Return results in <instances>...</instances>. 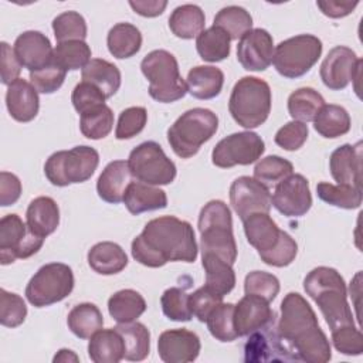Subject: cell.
<instances>
[{
    "mask_svg": "<svg viewBox=\"0 0 363 363\" xmlns=\"http://www.w3.org/2000/svg\"><path fill=\"white\" fill-rule=\"evenodd\" d=\"M132 257L142 265L159 268L169 261L194 262L197 242L191 224L174 216H162L146 223L132 241Z\"/></svg>",
    "mask_w": 363,
    "mask_h": 363,
    "instance_id": "obj_1",
    "label": "cell"
},
{
    "mask_svg": "<svg viewBox=\"0 0 363 363\" xmlns=\"http://www.w3.org/2000/svg\"><path fill=\"white\" fill-rule=\"evenodd\" d=\"M277 332L295 362L326 363L332 357L329 339L315 311L298 292H289L282 299Z\"/></svg>",
    "mask_w": 363,
    "mask_h": 363,
    "instance_id": "obj_2",
    "label": "cell"
},
{
    "mask_svg": "<svg viewBox=\"0 0 363 363\" xmlns=\"http://www.w3.org/2000/svg\"><path fill=\"white\" fill-rule=\"evenodd\" d=\"M303 289L319 306L330 330L354 325L345 279L335 268H313L303 279Z\"/></svg>",
    "mask_w": 363,
    "mask_h": 363,
    "instance_id": "obj_3",
    "label": "cell"
},
{
    "mask_svg": "<svg viewBox=\"0 0 363 363\" xmlns=\"http://www.w3.org/2000/svg\"><path fill=\"white\" fill-rule=\"evenodd\" d=\"M244 233L267 265L282 268L292 264L298 254V244L285 231L279 230L269 213H254L242 220Z\"/></svg>",
    "mask_w": 363,
    "mask_h": 363,
    "instance_id": "obj_4",
    "label": "cell"
},
{
    "mask_svg": "<svg viewBox=\"0 0 363 363\" xmlns=\"http://www.w3.org/2000/svg\"><path fill=\"white\" fill-rule=\"evenodd\" d=\"M199 231L201 254L211 252L234 264L237 259V244L233 234V217L228 206L221 200H211L199 214Z\"/></svg>",
    "mask_w": 363,
    "mask_h": 363,
    "instance_id": "obj_5",
    "label": "cell"
},
{
    "mask_svg": "<svg viewBox=\"0 0 363 363\" xmlns=\"http://www.w3.org/2000/svg\"><path fill=\"white\" fill-rule=\"evenodd\" d=\"M271 88L257 77H242L231 91L228 111L233 119L245 129L261 126L271 112Z\"/></svg>",
    "mask_w": 363,
    "mask_h": 363,
    "instance_id": "obj_6",
    "label": "cell"
},
{
    "mask_svg": "<svg viewBox=\"0 0 363 363\" xmlns=\"http://www.w3.org/2000/svg\"><path fill=\"white\" fill-rule=\"evenodd\" d=\"M217 129L218 118L213 111L193 108L182 113L167 129V140L179 157L189 159L214 136Z\"/></svg>",
    "mask_w": 363,
    "mask_h": 363,
    "instance_id": "obj_7",
    "label": "cell"
},
{
    "mask_svg": "<svg viewBox=\"0 0 363 363\" xmlns=\"http://www.w3.org/2000/svg\"><path fill=\"white\" fill-rule=\"evenodd\" d=\"M142 74L149 81V95L162 104L182 99L187 94L174 55L166 50L150 51L140 62Z\"/></svg>",
    "mask_w": 363,
    "mask_h": 363,
    "instance_id": "obj_8",
    "label": "cell"
},
{
    "mask_svg": "<svg viewBox=\"0 0 363 363\" xmlns=\"http://www.w3.org/2000/svg\"><path fill=\"white\" fill-rule=\"evenodd\" d=\"M98 164V152L91 146L81 145L69 150H58L52 153L44 164V173L51 184L65 187L91 179Z\"/></svg>",
    "mask_w": 363,
    "mask_h": 363,
    "instance_id": "obj_9",
    "label": "cell"
},
{
    "mask_svg": "<svg viewBox=\"0 0 363 363\" xmlns=\"http://www.w3.org/2000/svg\"><path fill=\"white\" fill-rule=\"evenodd\" d=\"M320 54L322 41L316 35L299 34L277 45L272 64L279 75L295 79L309 72L318 62Z\"/></svg>",
    "mask_w": 363,
    "mask_h": 363,
    "instance_id": "obj_10",
    "label": "cell"
},
{
    "mask_svg": "<svg viewBox=\"0 0 363 363\" xmlns=\"http://www.w3.org/2000/svg\"><path fill=\"white\" fill-rule=\"evenodd\" d=\"M74 289L71 267L62 262L43 265L28 281L26 298L35 308L50 306L65 299Z\"/></svg>",
    "mask_w": 363,
    "mask_h": 363,
    "instance_id": "obj_11",
    "label": "cell"
},
{
    "mask_svg": "<svg viewBox=\"0 0 363 363\" xmlns=\"http://www.w3.org/2000/svg\"><path fill=\"white\" fill-rule=\"evenodd\" d=\"M132 177L150 186L170 184L176 177V164L166 156L162 146L153 140L138 145L128 159Z\"/></svg>",
    "mask_w": 363,
    "mask_h": 363,
    "instance_id": "obj_12",
    "label": "cell"
},
{
    "mask_svg": "<svg viewBox=\"0 0 363 363\" xmlns=\"http://www.w3.org/2000/svg\"><path fill=\"white\" fill-rule=\"evenodd\" d=\"M43 237L34 234L27 223L17 214H7L0 220V262L7 265L16 259H24L35 252L44 244Z\"/></svg>",
    "mask_w": 363,
    "mask_h": 363,
    "instance_id": "obj_13",
    "label": "cell"
},
{
    "mask_svg": "<svg viewBox=\"0 0 363 363\" xmlns=\"http://www.w3.org/2000/svg\"><path fill=\"white\" fill-rule=\"evenodd\" d=\"M265 150V143L255 132L244 130L225 136L211 152L214 166L228 169L233 166H247L257 162Z\"/></svg>",
    "mask_w": 363,
    "mask_h": 363,
    "instance_id": "obj_14",
    "label": "cell"
},
{
    "mask_svg": "<svg viewBox=\"0 0 363 363\" xmlns=\"http://www.w3.org/2000/svg\"><path fill=\"white\" fill-rule=\"evenodd\" d=\"M363 61L345 45L333 47L320 64V79L332 91L345 89L350 81L359 79Z\"/></svg>",
    "mask_w": 363,
    "mask_h": 363,
    "instance_id": "obj_15",
    "label": "cell"
},
{
    "mask_svg": "<svg viewBox=\"0 0 363 363\" xmlns=\"http://www.w3.org/2000/svg\"><path fill=\"white\" fill-rule=\"evenodd\" d=\"M271 203L285 217H302L312 207L308 179L292 173L275 186Z\"/></svg>",
    "mask_w": 363,
    "mask_h": 363,
    "instance_id": "obj_16",
    "label": "cell"
},
{
    "mask_svg": "<svg viewBox=\"0 0 363 363\" xmlns=\"http://www.w3.org/2000/svg\"><path fill=\"white\" fill-rule=\"evenodd\" d=\"M230 203L241 220L254 213H269L272 206L269 189L250 176H240L233 182Z\"/></svg>",
    "mask_w": 363,
    "mask_h": 363,
    "instance_id": "obj_17",
    "label": "cell"
},
{
    "mask_svg": "<svg viewBox=\"0 0 363 363\" xmlns=\"http://www.w3.org/2000/svg\"><path fill=\"white\" fill-rule=\"evenodd\" d=\"M272 35L264 28H251L238 41L237 60L247 71H265L274 58Z\"/></svg>",
    "mask_w": 363,
    "mask_h": 363,
    "instance_id": "obj_18",
    "label": "cell"
},
{
    "mask_svg": "<svg viewBox=\"0 0 363 363\" xmlns=\"http://www.w3.org/2000/svg\"><path fill=\"white\" fill-rule=\"evenodd\" d=\"M233 322L238 337L248 336L255 330L274 325L275 312L271 309L268 301L257 295L245 294V296L234 305Z\"/></svg>",
    "mask_w": 363,
    "mask_h": 363,
    "instance_id": "obj_19",
    "label": "cell"
},
{
    "mask_svg": "<svg viewBox=\"0 0 363 363\" xmlns=\"http://www.w3.org/2000/svg\"><path fill=\"white\" fill-rule=\"evenodd\" d=\"M248 336L250 337L244 346V360L247 363L295 360L284 345L274 325L255 330Z\"/></svg>",
    "mask_w": 363,
    "mask_h": 363,
    "instance_id": "obj_20",
    "label": "cell"
},
{
    "mask_svg": "<svg viewBox=\"0 0 363 363\" xmlns=\"http://www.w3.org/2000/svg\"><path fill=\"white\" fill-rule=\"evenodd\" d=\"M201 349L200 337L189 329H169L160 333L157 352L166 363H189L197 359Z\"/></svg>",
    "mask_w": 363,
    "mask_h": 363,
    "instance_id": "obj_21",
    "label": "cell"
},
{
    "mask_svg": "<svg viewBox=\"0 0 363 363\" xmlns=\"http://www.w3.org/2000/svg\"><path fill=\"white\" fill-rule=\"evenodd\" d=\"M13 51L21 67L33 72L51 64L54 50L45 34L41 31L28 30L16 38Z\"/></svg>",
    "mask_w": 363,
    "mask_h": 363,
    "instance_id": "obj_22",
    "label": "cell"
},
{
    "mask_svg": "<svg viewBox=\"0 0 363 363\" xmlns=\"http://www.w3.org/2000/svg\"><path fill=\"white\" fill-rule=\"evenodd\" d=\"M329 169L337 184L362 189V142L345 143L335 149L329 159Z\"/></svg>",
    "mask_w": 363,
    "mask_h": 363,
    "instance_id": "obj_23",
    "label": "cell"
},
{
    "mask_svg": "<svg viewBox=\"0 0 363 363\" xmlns=\"http://www.w3.org/2000/svg\"><path fill=\"white\" fill-rule=\"evenodd\" d=\"M6 105L14 121L30 122L37 116L40 109L38 92L31 82L18 78L7 86Z\"/></svg>",
    "mask_w": 363,
    "mask_h": 363,
    "instance_id": "obj_24",
    "label": "cell"
},
{
    "mask_svg": "<svg viewBox=\"0 0 363 363\" xmlns=\"http://www.w3.org/2000/svg\"><path fill=\"white\" fill-rule=\"evenodd\" d=\"M130 170L128 160H113L105 166L96 182L98 196L111 204L123 201L125 191L130 184Z\"/></svg>",
    "mask_w": 363,
    "mask_h": 363,
    "instance_id": "obj_25",
    "label": "cell"
},
{
    "mask_svg": "<svg viewBox=\"0 0 363 363\" xmlns=\"http://www.w3.org/2000/svg\"><path fill=\"white\" fill-rule=\"evenodd\" d=\"M26 223L38 237L45 238L52 234L60 224V208L54 199L47 196L35 197L26 211Z\"/></svg>",
    "mask_w": 363,
    "mask_h": 363,
    "instance_id": "obj_26",
    "label": "cell"
},
{
    "mask_svg": "<svg viewBox=\"0 0 363 363\" xmlns=\"http://www.w3.org/2000/svg\"><path fill=\"white\" fill-rule=\"evenodd\" d=\"M88 356L94 363H118L125 359V343L116 328L99 329L89 337Z\"/></svg>",
    "mask_w": 363,
    "mask_h": 363,
    "instance_id": "obj_27",
    "label": "cell"
},
{
    "mask_svg": "<svg viewBox=\"0 0 363 363\" xmlns=\"http://www.w3.org/2000/svg\"><path fill=\"white\" fill-rule=\"evenodd\" d=\"M123 203L130 214L139 216L146 211L164 208L167 206V196L159 187L140 182H130L125 191Z\"/></svg>",
    "mask_w": 363,
    "mask_h": 363,
    "instance_id": "obj_28",
    "label": "cell"
},
{
    "mask_svg": "<svg viewBox=\"0 0 363 363\" xmlns=\"http://www.w3.org/2000/svg\"><path fill=\"white\" fill-rule=\"evenodd\" d=\"M187 92L197 99H213L220 95L224 85V74L213 65H197L186 78Z\"/></svg>",
    "mask_w": 363,
    "mask_h": 363,
    "instance_id": "obj_29",
    "label": "cell"
},
{
    "mask_svg": "<svg viewBox=\"0 0 363 363\" xmlns=\"http://www.w3.org/2000/svg\"><path fill=\"white\" fill-rule=\"evenodd\" d=\"M88 264L96 274L113 275L125 269L128 265V255L119 244L102 241L88 251Z\"/></svg>",
    "mask_w": 363,
    "mask_h": 363,
    "instance_id": "obj_30",
    "label": "cell"
},
{
    "mask_svg": "<svg viewBox=\"0 0 363 363\" xmlns=\"http://www.w3.org/2000/svg\"><path fill=\"white\" fill-rule=\"evenodd\" d=\"M201 264L206 272V286L224 298L235 286V272L233 265L216 254H201Z\"/></svg>",
    "mask_w": 363,
    "mask_h": 363,
    "instance_id": "obj_31",
    "label": "cell"
},
{
    "mask_svg": "<svg viewBox=\"0 0 363 363\" xmlns=\"http://www.w3.org/2000/svg\"><path fill=\"white\" fill-rule=\"evenodd\" d=\"M82 81L89 82L99 88L106 98H111L116 94L121 86V71L119 68L102 58H92L81 72Z\"/></svg>",
    "mask_w": 363,
    "mask_h": 363,
    "instance_id": "obj_32",
    "label": "cell"
},
{
    "mask_svg": "<svg viewBox=\"0 0 363 363\" xmlns=\"http://www.w3.org/2000/svg\"><path fill=\"white\" fill-rule=\"evenodd\" d=\"M204 11L196 4H182L176 7L169 17L170 31L183 40L197 37L204 30Z\"/></svg>",
    "mask_w": 363,
    "mask_h": 363,
    "instance_id": "obj_33",
    "label": "cell"
},
{
    "mask_svg": "<svg viewBox=\"0 0 363 363\" xmlns=\"http://www.w3.org/2000/svg\"><path fill=\"white\" fill-rule=\"evenodd\" d=\"M106 45L115 58H130L138 54L142 47V34L139 28L130 23H118L109 30Z\"/></svg>",
    "mask_w": 363,
    "mask_h": 363,
    "instance_id": "obj_34",
    "label": "cell"
},
{
    "mask_svg": "<svg viewBox=\"0 0 363 363\" xmlns=\"http://www.w3.org/2000/svg\"><path fill=\"white\" fill-rule=\"evenodd\" d=\"M145 311L146 301L135 289H121L108 299V312L118 323L135 322Z\"/></svg>",
    "mask_w": 363,
    "mask_h": 363,
    "instance_id": "obj_35",
    "label": "cell"
},
{
    "mask_svg": "<svg viewBox=\"0 0 363 363\" xmlns=\"http://www.w3.org/2000/svg\"><path fill=\"white\" fill-rule=\"evenodd\" d=\"M350 125L352 121L347 111L343 106L333 104H325L313 118L315 130L328 139L346 135L350 130Z\"/></svg>",
    "mask_w": 363,
    "mask_h": 363,
    "instance_id": "obj_36",
    "label": "cell"
},
{
    "mask_svg": "<svg viewBox=\"0 0 363 363\" xmlns=\"http://www.w3.org/2000/svg\"><path fill=\"white\" fill-rule=\"evenodd\" d=\"M68 329L79 339H89L95 332L102 329L104 316L99 308L91 302L75 305L67 316Z\"/></svg>",
    "mask_w": 363,
    "mask_h": 363,
    "instance_id": "obj_37",
    "label": "cell"
},
{
    "mask_svg": "<svg viewBox=\"0 0 363 363\" xmlns=\"http://www.w3.org/2000/svg\"><path fill=\"white\" fill-rule=\"evenodd\" d=\"M116 330L122 335L125 343V359L129 362H140L150 352V332L140 322L118 323Z\"/></svg>",
    "mask_w": 363,
    "mask_h": 363,
    "instance_id": "obj_38",
    "label": "cell"
},
{
    "mask_svg": "<svg viewBox=\"0 0 363 363\" xmlns=\"http://www.w3.org/2000/svg\"><path fill=\"white\" fill-rule=\"evenodd\" d=\"M230 37L228 34L216 26L203 30L196 40V48L203 61L218 62L230 55Z\"/></svg>",
    "mask_w": 363,
    "mask_h": 363,
    "instance_id": "obj_39",
    "label": "cell"
},
{
    "mask_svg": "<svg viewBox=\"0 0 363 363\" xmlns=\"http://www.w3.org/2000/svg\"><path fill=\"white\" fill-rule=\"evenodd\" d=\"M325 105L323 96L313 88L303 86L294 91L288 98V112L294 121L311 122Z\"/></svg>",
    "mask_w": 363,
    "mask_h": 363,
    "instance_id": "obj_40",
    "label": "cell"
},
{
    "mask_svg": "<svg viewBox=\"0 0 363 363\" xmlns=\"http://www.w3.org/2000/svg\"><path fill=\"white\" fill-rule=\"evenodd\" d=\"M318 197L335 207L353 210L359 208L362 204V189L347 186V184H332L326 182H320L316 186Z\"/></svg>",
    "mask_w": 363,
    "mask_h": 363,
    "instance_id": "obj_41",
    "label": "cell"
},
{
    "mask_svg": "<svg viewBox=\"0 0 363 363\" xmlns=\"http://www.w3.org/2000/svg\"><path fill=\"white\" fill-rule=\"evenodd\" d=\"M91 61V48L85 41L58 43L52 51V62L64 71L82 69Z\"/></svg>",
    "mask_w": 363,
    "mask_h": 363,
    "instance_id": "obj_42",
    "label": "cell"
},
{
    "mask_svg": "<svg viewBox=\"0 0 363 363\" xmlns=\"http://www.w3.org/2000/svg\"><path fill=\"white\" fill-rule=\"evenodd\" d=\"M213 26L223 28L228 34L230 40H238L251 30L252 17L240 6H227L216 14Z\"/></svg>",
    "mask_w": 363,
    "mask_h": 363,
    "instance_id": "obj_43",
    "label": "cell"
},
{
    "mask_svg": "<svg viewBox=\"0 0 363 363\" xmlns=\"http://www.w3.org/2000/svg\"><path fill=\"white\" fill-rule=\"evenodd\" d=\"M113 128V112L108 105H99L81 115L79 129L88 139H102L111 133Z\"/></svg>",
    "mask_w": 363,
    "mask_h": 363,
    "instance_id": "obj_44",
    "label": "cell"
},
{
    "mask_svg": "<svg viewBox=\"0 0 363 363\" xmlns=\"http://www.w3.org/2000/svg\"><path fill=\"white\" fill-rule=\"evenodd\" d=\"M294 172V164L277 155L267 156L261 159L254 167V179L267 186L268 189L272 184H278Z\"/></svg>",
    "mask_w": 363,
    "mask_h": 363,
    "instance_id": "obj_45",
    "label": "cell"
},
{
    "mask_svg": "<svg viewBox=\"0 0 363 363\" xmlns=\"http://www.w3.org/2000/svg\"><path fill=\"white\" fill-rule=\"evenodd\" d=\"M234 305L233 303H218L207 316L206 323L213 337H216L220 342H233L238 337L234 322Z\"/></svg>",
    "mask_w": 363,
    "mask_h": 363,
    "instance_id": "obj_46",
    "label": "cell"
},
{
    "mask_svg": "<svg viewBox=\"0 0 363 363\" xmlns=\"http://www.w3.org/2000/svg\"><path fill=\"white\" fill-rule=\"evenodd\" d=\"M52 30L58 43L84 41L86 37V21L78 11H64L52 20Z\"/></svg>",
    "mask_w": 363,
    "mask_h": 363,
    "instance_id": "obj_47",
    "label": "cell"
},
{
    "mask_svg": "<svg viewBox=\"0 0 363 363\" xmlns=\"http://www.w3.org/2000/svg\"><path fill=\"white\" fill-rule=\"evenodd\" d=\"M160 303L164 316L170 320L189 322L193 318L189 303V295L182 288H167L160 298Z\"/></svg>",
    "mask_w": 363,
    "mask_h": 363,
    "instance_id": "obj_48",
    "label": "cell"
},
{
    "mask_svg": "<svg viewBox=\"0 0 363 363\" xmlns=\"http://www.w3.org/2000/svg\"><path fill=\"white\" fill-rule=\"evenodd\" d=\"M27 316V306L23 298L4 288L0 289V323L6 328L20 326Z\"/></svg>",
    "mask_w": 363,
    "mask_h": 363,
    "instance_id": "obj_49",
    "label": "cell"
},
{
    "mask_svg": "<svg viewBox=\"0 0 363 363\" xmlns=\"http://www.w3.org/2000/svg\"><path fill=\"white\" fill-rule=\"evenodd\" d=\"M279 279L265 271H252L244 279V291L248 295H257L272 302L279 292Z\"/></svg>",
    "mask_w": 363,
    "mask_h": 363,
    "instance_id": "obj_50",
    "label": "cell"
},
{
    "mask_svg": "<svg viewBox=\"0 0 363 363\" xmlns=\"http://www.w3.org/2000/svg\"><path fill=\"white\" fill-rule=\"evenodd\" d=\"M147 122V112L143 106H130L121 112L115 129V138L119 140L130 139L139 135Z\"/></svg>",
    "mask_w": 363,
    "mask_h": 363,
    "instance_id": "obj_51",
    "label": "cell"
},
{
    "mask_svg": "<svg viewBox=\"0 0 363 363\" xmlns=\"http://www.w3.org/2000/svg\"><path fill=\"white\" fill-rule=\"evenodd\" d=\"M332 343L339 353L346 356H359L363 353V335L354 325L333 329Z\"/></svg>",
    "mask_w": 363,
    "mask_h": 363,
    "instance_id": "obj_52",
    "label": "cell"
},
{
    "mask_svg": "<svg viewBox=\"0 0 363 363\" xmlns=\"http://www.w3.org/2000/svg\"><path fill=\"white\" fill-rule=\"evenodd\" d=\"M67 71L55 65L52 61L51 64L45 65L41 69L30 72V82L40 94H52L61 88L64 84Z\"/></svg>",
    "mask_w": 363,
    "mask_h": 363,
    "instance_id": "obj_53",
    "label": "cell"
},
{
    "mask_svg": "<svg viewBox=\"0 0 363 363\" xmlns=\"http://www.w3.org/2000/svg\"><path fill=\"white\" fill-rule=\"evenodd\" d=\"M309 135L308 125L299 121H291L278 129L275 133V143L284 150L294 152L303 146Z\"/></svg>",
    "mask_w": 363,
    "mask_h": 363,
    "instance_id": "obj_54",
    "label": "cell"
},
{
    "mask_svg": "<svg viewBox=\"0 0 363 363\" xmlns=\"http://www.w3.org/2000/svg\"><path fill=\"white\" fill-rule=\"evenodd\" d=\"M106 96L104 95V92L96 88L95 85L81 81L79 84L75 85L72 95H71V102L75 108V111L82 115L99 105L105 104Z\"/></svg>",
    "mask_w": 363,
    "mask_h": 363,
    "instance_id": "obj_55",
    "label": "cell"
},
{
    "mask_svg": "<svg viewBox=\"0 0 363 363\" xmlns=\"http://www.w3.org/2000/svg\"><path fill=\"white\" fill-rule=\"evenodd\" d=\"M221 302H223V296L213 292L206 285L199 288L197 291H194L191 295H189V303H190L191 313L200 322H206L210 312Z\"/></svg>",
    "mask_w": 363,
    "mask_h": 363,
    "instance_id": "obj_56",
    "label": "cell"
},
{
    "mask_svg": "<svg viewBox=\"0 0 363 363\" xmlns=\"http://www.w3.org/2000/svg\"><path fill=\"white\" fill-rule=\"evenodd\" d=\"M0 48H1V57H0L1 82L9 86L11 82L18 79V75L21 72V64L18 62L13 48L6 41L0 44Z\"/></svg>",
    "mask_w": 363,
    "mask_h": 363,
    "instance_id": "obj_57",
    "label": "cell"
},
{
    "mask_svg": "<svg viewBox=\"0 0 363 363\" xmlns=\"http://www.w3.org/2000/svg\"><path fill=\"white\" fill-rule=\"evenodd\" d=\"M21 196V182L20 179L10 173L1 172L0 173V204L3 207L14 204Z\"/></svg>",
    "mask_w": 363,
    "mask_h": 363,
    "instance_id": "obj_58",
    "label": "cell"
},
{
    "mask_svg": "<svg viewBox=\"0 0 363 363\" xmlns=\"http://www.w3.org/2000/svg\"><path fill=\"white\" fill-rule=\"evenodd\" d=\"M359 1H339V0H328V1H316V6L320 11L330 18H340L350 14Z\"/></svg>",
    "mask_w": 363,
    "mask_h": 363,
    "instance_id": "obj_59",
    "label": "cell"
},
{
    "mask_svg": "<svg viewBox=\"0 0 363 363\" xmlns=\"http://www.w3.org/2000/svg\"><path fill=\"white\" fill-rule=\"evenodd\" d=\"M129 6L139 16L157 17L164 11L167 1H160V0H136V1H133V0H130Z\"/></svg>",
    "mask_w": 363,
    "mask_h": 363,
    "instance_id": "obj_60",
    "label": "cell"
},
{
    "mask_svg": "<svg viewBox=\"0 0 363 363\" xmlns=\"http://www.w3.org/2000/svg\"><path fill=\"white\" fill-rule=\"evenodd\" d=\"M79 357L69 349H61L58 350V353L54 356L52 362H62V363H67V362H78Z\"/></svg>",
    "mask_w": 363,
    "mask_h": 363,
    "instance_id": "obj_61",
    "label": "cell"
}]
</instances>
